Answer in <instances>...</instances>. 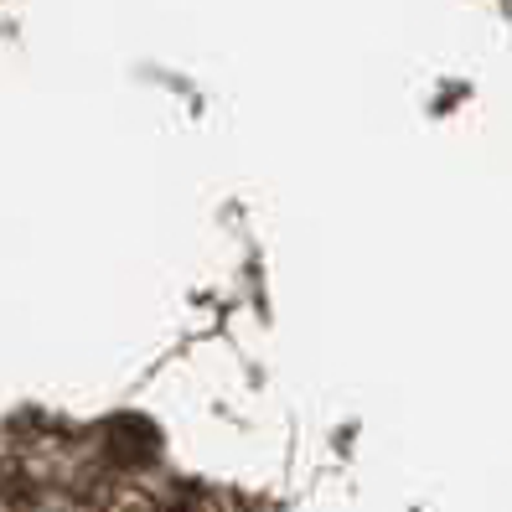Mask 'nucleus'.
Segmentation results:
<instances>
[{
  "mask_svg": "<svg viewBox=\"0 0 512 512\" xmlns=\"http://www.w3.org/2000/svg\"><path fill=\"white\" fill-rule=\"evenodd\" d=\"M156 450H161V435H156L150 419H140V414L109 419V456L119 466H150V461H156Z\"/></svg>",
  "mask_w": 512,
  "mask_h": 512,
  "instance_id": "obj_1",
  "label": "nucleus"
},
{
  "mask_svg": "<svg viewBox=\"0 0 512 512\" xmlns=\"http://www.w3.org/2000/svg\"><path fill=\"white\" fill-rule=\"evenodd\" d=\"M171 512H218V507H213V497H202V492H182L171 502Z\"/></svg>",
  "mask_w": 512,
  "mask_h": 512,
  "instance_id": "obj_2",
  "label": "nucleus"
}]
</instances>
